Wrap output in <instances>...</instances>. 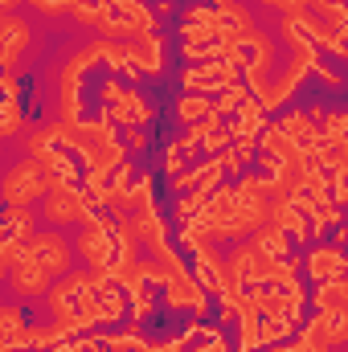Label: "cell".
Masks as SVG:
<instances>
[{
  "label": "cell",
  "instance_id": "1",
  "mask_svg": "<svg viewBox=\"0 0 348 352\" xmlns=\"http://www.w3.org/2000/svg\"><path fill=\"white\" fill-rule=\"evenodd\" d=\"M98 102H102V115L111 123H123V127H144L152 123V102L140 94V90L123 87L119 78H107L98 90Z\"/></svg>",
  "mask_w": 348,
  "mask_h": 352
},
{
  "label": "cell",
  "instance_id": "2",
  "mask_svg": "<svg viewBox=\"0 0 348 352\" xmlns=\"http://www.w3.org/2000/svg\"><path fill=\"white\" fill-rule=\"evenodd\" d=\"M246 70L242 66H234V62H201V66H193V70H184L180 74V82L188 94H209V90H230L238 87V78H242Z\"/></svg>",
  "mask_w": 348,
  "mask_h": 352
},
{
  "label": "cell",
  "instance_id": "3",
  "mask_svg": "<svg viewBox=\"0 0 348 352\" xmlns=\"http://www.w3.org/2000/svg\"><path fill=\"white\" fill-rule=\"evenodd\" d=\"M164 303H168L173 311H197V316H205V307H209L205 287H201L193 274H184V278H176V283L164 287Z\"/></svg>",
  "mask_w": 348,
  "mask_h": 352
},
{
  "label": "cell",
  "instance_id": "4",
  "mask_svg": "<svg viewBox=\"0 0 348 352\" xmlns=\"http://www.w3.org/2000/svg\"><path fill=\"white\" fill-rule=\"evenodd\" d=\"M0 29H4V50H0V62H4V70H17L21 50L29 45V25H25L17 12H4V16H0Z\"/></svg>",
  "mask_w": 348,
  "mask_h": 352
},
{
  "label": "cell",
  "instance_id": "5",
  "mask_svg": "<svg viewBox=\"0 0 348 352\" xmlns=\"http://www.w3.org/2000/svg\"><path fill=\"white\" fill-rule=\"evenodd\" d=\"M340 270H345V250H340V246H320V250L307 254V274H312L316 283L340 278Z\"/></svg>",
  "mask_w": 348,
  "mask_h": 352
},
{
  "label": "cell",
  "instance_id": "6",
  "mask_svg": "<svg viewBox=\"0 0 348 352\" xmlns=\"http://www.w3.org/2000/svg\"><path fill=\"white\" fill-rule=\"evenodd\" d=\"M0 82H4V123H0V135L12 140L21 131V87H17V74L12 70H4Z\"/></svg>",
  "mask_w": 348,
  "mask_h": 352
},
{
  "label": "cell",
  "instance_id": "7",
  "mask_svg": "<svg viewBox=\"0 0 348 352\" xmlns=\"http://www.w3.org/2000/svg\"><path fill=\"white\" fill-rule=\"evenodd\" d=\"M213 107H217V102H209L205 94H184V98H176V119L188 123V127H197L201 119L213 115Z\"/></svg>",
  "mask_w": 348,
  "mask_h": 352
},
{
  "label": "cell",
  "instance_id": "8",
  "mask_svg": "<svg viewBox=\"0 0 348 352\" xmlns=\"http://www.w3.org/2000/svg\"><path fill=\"white\" fill-rule=\"evenodd\" d=\"M193 352H230V344H226V340H217L213 332H205V340H201Z\"/></svg>",
  "mask_w": 348,
  "mask_h": 352
},
{
  "label": "cell",
  "instance_id": "9",
  "mask_svg": "<svg viewBox=\"0 0 348 352\" xmlns=\"http://www.w3.org/2000/svg\"><path fill=\"white\" fill-rule=\"evenodd\" d=\"M127 148H131V152H144V148H148L144 127H127Z\"/></svg>",
  "mask_w": 348,
  "mask_h": 352
},
{
  "label": "cell",
  "instance_id": "10",
  "mask_svg": "<svg viewBox=\"0 0 348 352\" xmlns=\"http://www.w3.org/2000/svg\"><path fill=\"white\" fill-rule=\"evenodd\" d=\"M184 349V336H176V340H168V344H144L140 352H180Z\"/></svg>",
  "mask_w": 348,
  "mask_h": 352
}]
</instances>
